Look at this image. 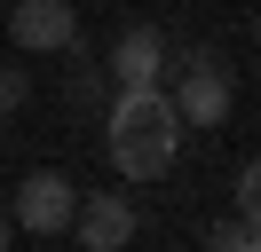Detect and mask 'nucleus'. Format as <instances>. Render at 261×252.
<instances>
[{"instance_id":"nucleus-9","label":"nucleus","mask_w":261,"mask_h":252,"mask_svg":"<svg viewBox=\"0 0 261 252\" xmlns=\"http://www.w3.org/2000/svg\"><path fill=\"white\" fill-rule=\"evenodd\" d=\"M238 213H245V220L261 229V158H253V166L238 173Z\"/></svg>"},{"instance_id":"nucleus-11","label":"nucleus","mask_w":261,"mask_h":252,"mask_svg":"<svg viewBox=\"0 0 261 252\" xmlns=\"http://www.w3.org/2000/svg\"><path fill=\"white\" fill-rule=\"evenodd\" d=\"M253 40H261V24H253Z\"/></svg>"},{"instance_id":"nucleus-6","label":"nucleus","mask_w":261,"mask_h":252,"mask_svg":"<svg viewBox=\"0 0 261 252\" xmlns=\"http://www.w3.org/2000/svg\"><path fill=\"white\" fill-rule=\"evenodd\" d=\"M111 79L119 87H150V79H166V32L159 24H127L111 47Z\"/></svg>"},{"instance_id":"nucleus-1","label":"nucleus","mask_w":261,"mask_h":252,"mask_svg":"<svg viewBox=\"0 0 261 252\" xmlns=\"http://www.w3.org/2000/svg\"><path fill=\"white\" fill-rule=\"evenodd\" d=\"M182 134H190V118L174 110L166 79H150V87H119V94H111L103 150H111V166L127 173V181H159V173H174Z\"/></svg>"},{"instance_id":"nucleus-8","label":"nucleus","mask_w":261,"mask_h":252,"mask_svg":"<svg viewBox=\"0 0 261 252\" xmlns=\"http://www.w3.org/2000/svg\"><path fill=\"white\" fill-rule=\"evenodd\" d=\"M24 103H32V71L0 63V118H8V110H24Z\"/></svg>"},{"instance_id":"nucleus-4","label":"nucleus","mask_w":261,"mask_h":252,"mask_svg":"<svg viewBox=\"0 0 261 252\" xmlns=\"http://www.w3.org/2000/svg\"><path fill=\"white\" fill-rule=\"evenodd\" d=\"M174 110L190 126H222L229 118V71L222 63H182L174 71Z\"/></svg>"},{"instance_id":"nucleus-3","label":"nucleus","mask_w":261,"mask_h":252,"mask_svg":"<svg viewBox=\"0 0 261 252\" xmlns=\"http://www.w3.org/2000/svg\"><path fill=\"white\" fill-rule=\"evenodd\" d=\"M71 213H80V189L64 173H24L16 181V229L24 236H64Z\"/></svg>"},{"instance_id":"nucleus-7","label":"nucleus","mask_w":261,"mask_h":252,"mask_svg":"<svg viewBox=\"0 0 261 252\" xmlns=\"http://www.w3.org/2000/svg\"><path fill=\"white\" fill-rule=\"evenodd\" d=\"M206 244H214V252H261V229L238 213V220H222V229H206Z\"/></svg>"},{"instance_id":"nucleus-2","label":"nucleus","mask_w":261,"mask_h":252,"mask_svg":"<svg viewBox=\"0 0 261 252\" xmlns=\"http://www.w3.org/2000/svg\"><path fill=\"white\" fill-rule=\"evenodd\" d=\"M8 40L24 55H71L80 47V8L71 0H16L8 8Z\"/></svg>"},{"instance_id":"nucleus-10","label":"nucleus","mask_w":261,"mask_h":252,"mask_svg":"<svg viewBox=\"0 0 261 252\" xmlns=\"http://www.w3.org/2000/svg\"><path fill=\"white\" fill-rule=\"evenodd\" d=\"M8 236H16V213H0V244H8Z\"/></svg>"},{"instance_id":"nucleus-5","label":"nucleus","mask_w":261,"mask_h":252,"mask_svg":"<svg viewBox=\"0 0 261 252\" xmlns=\"http://www.w3.org/2000/svg\"><path fill=\"white\" fill-rule=\"evenodd\" d=\"M71 236H80L87 252H119V244H135V205L127 197H80V213H71Z\"/></svg>"}]
</instances>
